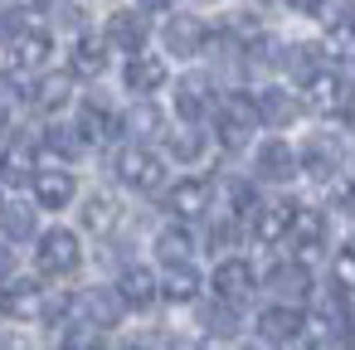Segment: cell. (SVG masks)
I'll list each match as a JSON object with an SVG mask.
<instances>
[{"mask_svg": "<svg viewBox=\"0 0 355 350\" xmlns=\"http://www.w3.org/2000/svg\"><path fill=\"white\" fill-rule=\"evenodd\" d=\"M40 272L44 277H69L78 263H83V248H78V234L73 229H49L44 238H40Z\"/></svg>", "mask_w": 355, "mask_h": 350, "instance_id": "obj_3", "label": "cell"}, {"mask_svg": "<svg viewBox=\"0 0 355 350\" xmlns=\"http://www.w3.org/2000/svg\"><path fill=\"white\" fill-rule=\"evenodd\" d=\"M340 204H345V214H350V219H355V180H350V185H345V195H340Z\"/></svg>", "mask_w": 355, "mask_h": 350, "instance_id": "obj_46", "label": "cell"}, {"mask_svg": "<svg viewBox=\"0 0 355 350\" xmlns=\"http://www.w3.org/2000/svg\"><path fill=\"white\" fill-rule=\"evenodd\" d=\"M73 195H78V185H73V170L69 166H40L35 170V200L44 209H64Z\"/></svg>", "mask_w": 355, "mask_h": 350, "instance_id": "obj_7", "label": "cell"}, {"mask_svg": "<svg viewBox=\"0 0 355 350\" xmlns=\"http://www.w3.org/2000/svg\"><path fill=\"white\" fill-rule=\"evenodd\" d=\"M268 287L282 297V301H306L311 297V272H306V263H277L272 272H268Z\"/></svg>", "mask_w": 355, "mask_h": 350, "instance_id": "obj_16", "label": "cell"}, {"mask_svg": "<svg viewBox=\"0 0 355 350\" xmlns=\"http://www.w3.org/2000/svg\"><path fill=\"white\" fill-rule=\"evenodd\" d=\"M243 350H277V340H268V335H263V331H258V335H253V340H243Z\"/></svg>", "mask_w": 355, "mask_h": 350, "instance_id": "obj_44", "label": "cell"}, {"mask_svg": "<svg viewBox=\"0 0 355 350\" xmlns=\"http://www.w3.org/2000/svg\"><path fill=\"white\" fill-rule=\"evenodd\" d=\"M229 243H234V224L224 219V224H214V229H209V248H229Z\"/></svg>", "mask_w": 355, "mask_h": 350, "instance_id": "obj_39", "label": "cell"}, {"mask_svg": "<svg viewBox=\"0 0 355 350\" xmlns=\"http://www.w3.org/2000/svg\"><path fill=\"white\" fill-rule=\"evenodd\" d=\"M205 331L209 335H239V301H214V306H205Z\"/></svg>", "mask_w": 355, "mask_h": 350, "instance_id": "obj_35", "label": "cell"}, {"mask_svg": "<svg viewBox=\"0 0 355 350\" xmlns=\"http://www.w3.org/2000/svg\"><path fill=\"white\" fill-rule=\"evenodd\" d=\"M122 132V117L112 112V107H103V103H83V112H78V137H83V146L88 141H112Z\"/></svg>", "mask_w": 355, "mask_h": 350, "instance_id": "obj_14", "label": "cell"}, {"mask_svg": "<svg viewBox=\"0 0 355 350\" xmlns=\"http://www.w3.org/2000/svg\"><path fill=\"white\" fill-rule=\"evenodd\" d=\"M137 6H141L146 15H161V10H171V6H175V0H137Z\"/></svg>", "mask_w": 355, "mask_h": 350, "instance_id": "obj_43", "label": "cell"}, {"mask_svg": "<svg viewBox=\"0 0 355 350\" xmlns=\"http://www.w3.org/2000/svg\"><path fill=\"white\" fill-rule=\"evenodd\" d=\"M156 282H161L166 301H195L200 297V272L190 263H166V277H156Z\"/></svg>", "mask_w": 355, "mask_h": 350, "instance_id": "obj_23", "label": "cell"}, {"mask_svg": "<svg viewBox=\"0 0 355 350\" xmlns=\"http://www.w3.org/2000/svg\"><path fill=\"white\" fill-rule=\"evenodd\" d=\"M59 350H107V345H103V331H98V326L78 321V326H69V331H64Z\"/></svg>", "mask_w": 355, "mask_h": 350, "instance_id": "obj_36", "label": "cell"}, {"mask_svg": "<svg viewBox=\"0 0 355 350\" xmlns=\"http://www.w3.org/2000/svg\"><path fill=\"white\" fill-rule=\"evenodd\" d=\"M73 306H78V316H83L88 326H98V331L117 326L122 311H127V301L117 297V287H88L83 297H73Z\"/></svg>", "mask_w": 355, "mask_h": 350, "instance_id": "obj_5", "label": "cell"}, {"mask_svg": "<svg viewBox=\"0 0 355 350\" xmlns=\"http://www.w3.org/2000/svg\"><path fill=\"white\" fill-rule=\"evenodd\" d=\"M122 350H156L151 340H137V345H122Z\"/></svg>", "mask_w": 355, "mask_h": 350, "instance_id": "obj_48", "label": "cell"}, {"mask_svg": "<svg viewBox=\"0 0 355 350\" xmlns=\"http://www.w3.org/2000/svg\"><path fill=\"white\" fill-rule=\"evenodd\" d=\"M175 112L190 127H200L209 117V88H205V78H180L175 83Z\"/></svg>", "mask_w": 355, "mask_h": 350, "instance_id": "obj_19", "label": "cell"}, {"mask_svg": "<svg viewBox=\"0 0 355 350\" xmlns=\"http://www.w3.org/2000/svg\"><path fill=\"white\" fill-rule=\"evenodd\" d=\"M112 170H117V180L127 185V190H141V195H151V190H161V180H166V170H161V161L141 146V141H132V146H122L117 156H112Z\"/></svg>", "mask_w": 355, "mask_h": 350, "instance_id": "obj_1", "label": "cell"}, {"mask_svg": "<svg viewBox=\"0 0 355 350\" xmlns=\"http://www.w3.org/2000/svg\"><path fill=\"white\" fill-rule=\"evenodd\" d=\"M326 54H331L336 64H355V25H350V20H331V30H326Z\"/></svg>", "mask_w": 355, "mask_h": 350, "instance_id": "obj_34", "label": "cell"}, {"mask_svg": "<svg viewBox=\"0 0 355 350\" xmlns=\"http://www.w3.org/2000/svg\"><path fill=\"white\" fill-rule=\"evenodd\" d=\"M117 219H122V209H117V200L112 195H88L83 200V229H93V234H112L117 229Z\"/></svg>", "mask_w": 355, "mask_h": 350, "instance_id": "obj_27", "label": "cell"}, {"mask_svg": "<svg viewBox=\"0 0 355 350\" xmlns=\"http://www.w3.org/2000/svg\"><path fill=\"white\" fill-rule=\"evenodd\" d=\"M287 219H292V204H253L248 229L258 243H277V238H287Z\"/></svg>", "mask_w": 355, "mask_h": 350, "instance_id": "obj_20", "label": "cell"}, {"mask_svg": "<svg viewBox=\"0 0 355 350\" xmlns=\"http://www.w3.org/2000/svg\"><path fill=\"white\" fill-rule=\"evenodd\" d=\"M253 107H258V122H263V127H292L297 112H302V103H297L287 88H263V93L253 98Z\"/></svg>", "mask_w": 355, "mask_h": 350, "instance_id": "obj_13", "label": "cell"}, {"mask_svg": "<svg viewBox=\"0 0 355 350\" xmlns=\"http://www.w3.org/2000/svg\"><path fill=\"white\" fill-rule=\"evenodd\" d=\"M340 117L350 122V132H355V93H345V103H340Z\"/></svg>", "mask_w": 355, "mask_h": 350, "instance_id": "obj_45", "label": "cell"}, {"mask_svg": "<svg viewBox=\"0 0 355 350\" xmlns=\"http://www.w3.org/2000/svg\"><path fill=\"white\" fill-rule=\"evenodd\" d=\"M287 238H297L302 248H321V238H326V214H321V209H311V204H292Z\"/></svg>", "mask_w": 355, "mask_h": 350, "instance_id": "obj_22", "label": "cell"}, {"mask_svg": "<svg viewBox=\"0 0 355 350\" xmlns=\"http://www.w3.org/2000/svg\"><path fill=\"white\" fill-rule=\"evenodd\" d=\"M103 69H107V40L83 35V40L73 44V73H83V78H103Z\"/></svg>", "mask_w": 355, "mask_h": 350, "instance_id": "obj_28", "label": "cell"}, {"mask_svg": "<svg viewBox=\"0 0 355 350\" xmlns=\"http://www.w3.org/2000/svg\"><path fill=\"white\" fill-rule=\"evenodd\" d=\"M117 297L127 301V306H151L156 297H161V282H156V272L151 268H141V263H132V268H122V277H117Z\"/></svg>", "mask_w": 355, "mask_h": 350, "instance_id": "obj_12", "label": "cell"}, {"mask_svg": "<svg viewBox=\"0 0 355 350\" xmlns=\"http://www.w3.org/2000/svg\"><path fill=\"white\" fill-rule=\"evenodd\" d=\"M146 20L137 15V10H117L112 20H107V44L112 49H122V54H137L141 44H146Z\"/></svg>", "mask_w": 355, "mask_h": 350, "instance_id": "obj_17", "label": "cell"}, {"mask_svg": "<svg viewBox=\"0 0 355 350\" xmlns=\"http://www.w3.org/2000/svg\"><path fill=\"white\" fill-rule=\"evenodd\" d=\"M287 6H292L297 15H321V6H326V0H287Z\"/></svg>", "mask_w": 355, "mask_h": 350, "instance_id": "obj_42", "label": "cell"}, {"mask_svg": "<svg viewBox=\"0 0 355 350\" xmlns=\"http://www.w3.org/2000/svg\"><path fill=\"white\" fill-rule=\"evenodd\" d=\"M345 20H350V25H355V0H350V15H345Z\"/></svg>", "mask_w": 355, "mask_h": 350, "instance_id": "obj_50", "label": "cell"}, {"mask_svg": "<svg viewBox=\"0 0 355 350\" xmlns=\"http://www.w3.org/2000/svg\"><path fill=\"white\" fill-rule=\"evenodd\" d=\"M20 10H44V6H54V0H15Z\"/></svg>", "mask_w": 355, "mask_h": 350, "instance_id": "obj_47", "label": "cell"}, {"mask_svg": "<svg viewBox=\"0 0 355 350\" xmlns=\"http://www.w3.org/2000/svg\"><path fill=\"white\" fill-rule=\"evenodd\" d=\"M0 234H6L10 243L35 238V209L30 204H6V209H0Z\"/></svg>", "mask_w": 355, "mask_h": 350, "instance_id": "obj_33", "label": "cell"}, {"mask_svg": "<svg viewBox=\"0 0 355 350\" xmlns=\"http://www.w3.org/2000/svg\"><path fill=\"white\" fill-rule=\"evenodd\" d=\"M49 35L44 30H15L10 35V59H15V69H44V59H49Z\"/></svg>", "mask_w": 355, "mask_h": 350, "instance_id": "obj_18", "label": "cell"}, {"mask_svg": "<svg viewBox=\"0 0 355 350\" xmlns=\"http://www.w3.org/2000/svg\"><path fill=\"white\" fill-rule=\"evenodd\" d=\"M306 350H321V345H306Z\"/></svg>", "mask_w": 355, "mask_h": 350, "instance_id": "obj_52", "label": "cell"}, {"mask_svg": "<svg viewBox=\"0 0 355 350\" xmlns=\"http://www.w3.org/2000/svg\"><path fill=\"white\" fill-rule=\"evenodd\" d=\"M10 272H15V253L0 243V282H10Z\"/></svg>", "mask_w": 355, "mask_h": 350, "instance_id": "obj_41", "label": "cell"}, {"mask_svg": "<svg viewBox=\"0 0 355 350\" xmlns=\"http://www.w3.org/2000/svg\"><path fill=\"white\" fill-rule=\"evenodd\" d=\"M253 170H258L263 180H277V185H282V180H292V175H297V151H292L282 137H272V141H263V146H258Z\"/></svg>", "mask_w": 355, "mask_h": 350, "instance_id": "obj_10", "label": "cell"}, {"mask_svg": "<svg viewBox=\"0 0 355 350\" xmlns=\"http://www.w3.org/2000/svg\"><path fill=\"white\" fill-rule=\"evenodd\" d=\"M253 292V268L243 263V258H224L219 268H214V297H224V301H243Z\"/></svg>", "mask_w": 355, "mask_h": 350, "instance_id": "obj_15", "label": "cell"}, {"mask_svg": "<svg viewBox=\"0 0 355 350\" xmlns=\"http://www.w3.org/2000/svg\"><path fill=\"white\" fill-rule=\"evenodd\" d=\"M44 151L54 156V161H44V166H64V161H73V156L83 151L78 127H49V132H44Z\"/></svg>", "mask_w": 355, "mask_h": 350, "instance_id": "obj_31", "label": "cell"}, {"mask_svg": "<svg viewBox=\"0 0 355 350\" xmlns=\"http://www.w3.org/2000/svg\"><path fill=\"white\" fill-rule=\"evenodd\" d=\"M258 326H263V335H268V340H277V345H282V340H297L306 321H302V311H297L292 301H277V306H268V311L258 316Z\"/></svg>", "mask_w": 355, "mask_h": 350, "instance_id": "obj_21", "label": "cell"}, {"mask_svg": "<svg viewBox=\"0 0 355 350\" xmlns=\"http://www.w3.org/2000/svg\"><path fill=\"white\" fill-rule=\"evenodd\" d=\"M297 78H311L316 69H321V49H311V44H297V49H287V59H282Z\"/></svg>", "mask_w": 355, "mask_h": 350, "instance_id": "obj_37", "label": "cell"}, {"mask_svg": "<svg viewBox=\"0 0 355 350\" xmlns=\"http://www.w3.org/2000/svg\"><path fill=\"white\" fill-rule=\"evenodd\" d=\"M35 170H40V161H35L30 146H6V156H0V175H6V185H25V180H35Z\"/></svg>", "mask_w": 355, "mask_h": 350, "instance_id": "obj_30", "label": "cell"}, {"mask_svg": "<svg viewBox=\"0 0 355 350\" xmlns=\"http://www.w3.org/2000/svg\"><path fill=\"white\" fill-rule=\"evenodd\" d=\"M214 112H219V141H224V146H248V137H253V127H258L253 98H248V93H224Z\"/></svg>", "mask_w": 355, "mask_h": 350, "instance_id": "obj_2", "label": "cell"}, {"mask_svg": "<svg viewBox=\"0 0 355 350\" xmlns=\"http://www.w3.org/2000/svg\"><path fill=\"white\" fill-rule=\"evenodd\" d=\"M156 253H161V263H190V253H195L190 229H185V224H166V229L156 234Z\"/></svg>", "mask_w": 355, "mask_h": 350, "instance_id": "obj_29", "label": "cell"}, {"mask_svg": "<svg viewBox=\"0 0 355 350\" xmlns=\"http://www.w3.org/2000/svg\"><path fill=\"white\" fill-rule=\"evenodd\" d=\"M127 132H132L141 146H146V141H156V137L166 132V117H161V107H156L151 98H141V103L127 112Z\"/></svg>", "mask_w": 355, "mask_h": 350, "instance_id": "obj_26", "label": "cell"}, {"mask_svg": "<svg viewBox=\"0 0 355 350\" xmlns=\"http://www.w3.org/2000/svg\"><path fill=\"white\" fill-rule=\"evenodd\" d=\"M15 98H20V83H15L10 73H0V103H6V107H10Z\"/></svg>", "mask_w": 355, "mask_h": 350, "instance_id": "obj_40", "label": "cell"}, {"mask_svg": "<svg viewBox=\"0 0 355 350\" xmlns=\"http://www.w3.org/2000/svg\"><path fill=\"white\" fill-rule=\"evenodd\" d=\"M35 103H40L44 112L69 107V103H73V73H44V78L35 83Z\"/></svg>", "mask_w": 355, "mask_h": 350, "instance_id": "obj_25", "label": "cell"}, {"mask_svg": "<svg viewBox=\"0 0 355 350\" xmlns=\"http://www.w3.org/2000/svg\"><path fill=\"white\" fill-rule=\"evenodd\" d=\"M166 350H185V345H166Z\"/></svg>", "mask_w": 355, "mask_h": 350, "instance_id": "obj_51", "label": "cell"}, {"mask_svg": "<svg viewBox=\"0 0 355 350\" xmlns=\"http://www.w3.org/2000/svg\"><path fill=\"white\" fill-rule=\"evenodd\" d=\"M122 78H127V88H132V93H141V98H146V93H161V88H166L171 69H166V59H161V54H141V49H137V54L127 59V73H122Z\"/></svg>", "mask_w": 355, "mask_h": 350, "instance_id": "obj_8", "label": "cell"}, {"mask_svg": "<svg viewBox=\"0 0 355 350\" xmlns=\"http://www.w3.org/2000/svg\"><path fill=\"white\" fill-rule=\"evenodd\" d=\"M166 151H171L175 161L195 166V161L209 151V137H205V132H195V127H190V132H166Z\"/></svg>", "mask_w": 355, "mask_h": 350, "instance_id": "obj_32", "label": "cell"}, {"mask_svg": "<svg viewBox=\"0 0 355 350\" xmlns=\"http://www.w3.org/2000/svg\"><path fill=\"white\" fill-rule=\"evenodd\" d=\"M44 287L40 282H0V311L10 321L30 326V321H44Z\"/></svg>", "mask_w": 355, "mask_h": 350, "instance_id": "obj_4", "label": "cell"}, {"mask_svg": "<svg viewBox=\"0 0 355 350\" xmlns=\"http://www.w3.org/2000/svg\"><path fill=\"white\" fill-rule=\"evenodd\" d=\"M205 44H209V30L200 15H171L166 20V49L175 59H195V54H205Z\"/></svg>", "mask_w": 355, "mask_h": 350, "instance_id": "obj_6", "label": "cell"}, {"mask_svg": "<svg viewBox=\"0 0 355 350\" xmlns=\"http://www.w3.org/2000/svg\"><path fill=\"white\" fill-rule=\"evenodd\" d=\"M336 161H340V151H336V141H326V137H316V141H306V151H302V161H297V170H306L311 180H331V175H336Z\"/></svg>", "mask_w": 355, "mask_h": 350, "instance_id": "obj_24", "label": "cell"}, {"mask_svg": "<svg viewBox=\"0 0 355 350\" xmlns=\"http://www.w3.org/2000/svg\"><path fill=\"white\" fill-rule=\"evenodd\" d=\"M166 209H171L175 219H195V214H205V209H209V180H200V175L175 180V185L166 190Z\"/></svg>", "mask_w": 355, "mask_h": 350, "instance_id": "obj_11", "label": "cell"}, {"mask_svg": "<svg viewBox=\"0 0 355 350\" xmlns=\"http://www.w3.org/2000/svg\"><path fill=\"white\" fill-rule=\"evenodd\" d=\"M302 88H306V107H311L316 117H331V112H340V103H345V88H340V78H336L331 69H316L311 78H302Z\"/></svg>", "mask_w": 355, "mask_h": 350, "instance_id": "obj_9", "label": "cell"}, {"mask_svg": "<svg viewBox=\"0 0 355 350\" xmlns=\"http://www.w3.org/2000/svg\"><path fill=\"white\" fill-rule=\"evenodd\" d=\"M6 112H10V107H6V103H0V132H6Z\"/></svg>", "mask_w": 355, "mask_h": 350, "instance_id": "obj_49", "label": "cell"}, {"mask_svg": "<svg viewBox=\"0 0 355 350\" xmlns=\"http://www.w3.org/2000/svg\"><path fill=\"white\" fill-rule=\"evenodd\" d=\"M336 282L340 287H355V243L336 253Z\"/></svg>", "mask_w": 355, "mask_h": 350, "instance_id": "obj_38", "label": "cell"}]
</instances>
